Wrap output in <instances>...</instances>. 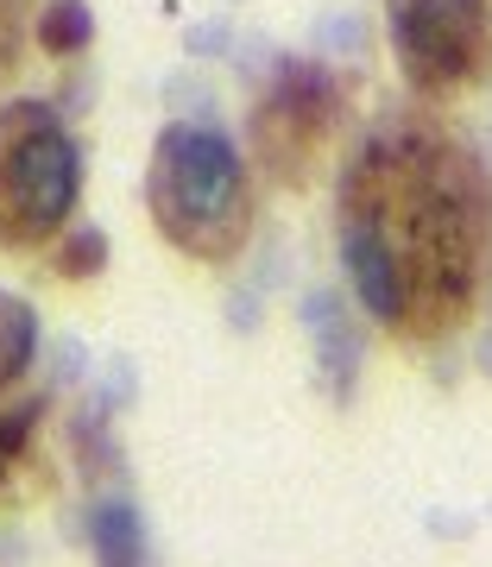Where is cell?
I'll return each instance as SVG.
<instances>
[{
  "label": "cell",
  "instance_id": "ba28073f",
  "mask_svg": "<svg viewBox=\"0 0 492 567\" xmlns=\"http://www.w3.org/2000/svg\"><path fill=\"white\" fill-rule=\"evenodd\" d=\"M32 429H39V398H0V498L13 492V473L32 461Z\"/></svg>",
  "mask_w": 492,
  "mask_h": 567
},
{
  "label": "cell",
  "instance_id": "52a82bcc",
  "mask_svg": "<svg viewBox=\"0 0 492 567\" xmlns=\"http://www.w3.org/2000/svg\"><path fill=\"white\" fill-rule=\"evenodd\" d=\"M89 543H95V561H102V567H140V561H145L140 517H133L126 505H102V511H95Z\"/></svg>",
  "mask_w": 492,
  "mask_h": 567
},
{
  "label": "cell",
  "instance_id": "7a4b0ae2",
  "mask_svg": "<svg viewBox=\"0 0 492 567\" xmlns=\"http://www.w3.org/2000/svg\"><path fill=\"white\" fill-rule=\"evenodd\" d=\"M145 215L158 227V240L184 252L189 265L240 259L259 227V196L234 140L196 121L158 126V140L145 152Z\"/></svg>",
  "mask_w": 492,
  "mask_h": 567
},
{
  "label": "cell",
  "instance_id": "30bf717a",
  "mask_svg": "<svg viewBox=\"0 0 492 567\" xmlns=\"http://www.w3.org/2000/svg\"><path fill=\"white\" fill-rule=\"evenodd\" d=\"M25 25H32V0H0V89L25 63Z\"/></svg>",
  "mask_w": 492,
  "mask_h": 567
},
{
  "label": "cell",
  "instance_id": "6da1fadb",
  "mask_svg": "<svg viewBox=\"0 0 492 567\" xmlns=\"http://www.w3.org/2000/svg\"><path fill=\"white\" fill-rule=\"evenodd\" d=\"M335 246L391 341L461 334L492 278L486 158L423 107L372 121L335 177Z\"/></svg>",
  "mask_w": 492,
  "mask_h": 567
},
{
  "label": "cell",
  "instance_id": "3957f363",
  "mask_svg": "<svg viewBox=\"0 0 492 567\" xmlns=\"http://www.w3.org/2000/svg\"><path fill=\"white\" fill-rule=\"evenodd\" d=\"M82 203V152L51 102H0V246L51 252Z\"/></svg>",
  "mask_w": 492,
  "mask_h": 567
},
{
  "label": "cell",
  "instance_id": "277c9868",
  "mask_svg": "<svg viewBox=\"0 0 492 567\" xmlns=\"http://www.w3.org/2000/svg\"><path fill=\"white\" fill-rule=\"evenodd\" d=\"M348 82L316 58H285L246 107V164L271 189H309L348 133Z\"/></svg>",
  "mask_w": 492,
  "mask_h": 567
},
{
  "label": "cell",
  "instance_id": "8992f818",
  "mask_svg": "<svg viewBox=\"0 0 492 567\" xmlns=\"http://www.w3.org/2000/svg\"><path fill=\"white\" fill-rule=\"evenodd\" d=\"M32 353H39V316L25 297L0 290V398H13V385L32 372Z\"/></svg>",
  "mask_w": 492,
  "mask_h": 567
},
{
  "label": "cell",
  "instance_id": "5b68a950",
  "mask_svg": "<svg viewBox=\"0 0 492 567\" xmlns=\"http://www.w3.org/2000/svg\"><path fill=\"white\" fill-rule=\"evenodd\" d=\"M386 44L410 95L461 102L492 76V0H386Z\"/></svg>",
  "mask_w": 492,
  "mask_h": 567
},
{
  "label": "cell",
  "instance_id": "9c48e42d",
  "mask_svg": "<svg viewBox=\"0 0 492 567\" xmlns=\"http://www.w3.org/2000/svg\"><path fill=\"white\" fill-rule=\"evenodd\" d=\"M89 7L82 0H44V13H39V44L51 51V58H70V51H82L89 44Z\"/></svg>",
  "mask_w": 492,
  "mask_h": 567
}]
</instances>
